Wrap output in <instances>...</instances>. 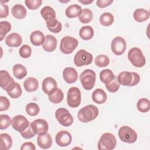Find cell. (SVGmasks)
<instances>
[{
    "instance_id": "6da1fadb",
    "label": "cell",
    "mask_w": 150,
    "mask_h": 150,
    "mask_svg": "<svg viewBox=\"0 0 150 150\" xmlns=\"http://www.w3.org/2000/svg\"><path fill=\"white\" fill-rule=\"evenodd\" d=\"M98 108L92 104L87 105L81 108L78 112L77 118L81 122H89L96 119L98 115Z\"/></svg>"
},
{
    "instance_id": "f35d334b",
    "label": "cell",
    "mask_w": 150,
    "mask_h": 150,
    "mask_svg": "<svg viewBox=\"0 0 150 150\" xmlns=\"http://www.w3.org/2000/svg\"><path fill=\"white\" fill-rule=\"evenodd\" d=\"M11 30V25L8 21H1L0 22V40L2 41L7 33Z\"/></svg>"
},
{
    "instance_id": "d590c367",
    "label": "cell",
    "mask_w": 150,
    "mask_h": 150,
    "mask_svg": "<svg viewBox=\"0 0 150 150\" xmlns=\"http://www.w3.org/2000/svg\"><path fill=\"white\" fill-rule=\"evenodd\" d=\"M137 107L141 112H146L150 108V102L148 99L142 98L139 99L137 103Z\"/></svg>"
},
{
    "instance_id": "d6986e66",
    "label": "cell",
    "mask_w": 150,
    "mask_h": 150,
    "mask_svg": "<svg viewBox=\"0 0 150 150\" xmlns=\"http://www.w3.org/2000/svg\"><path fill=\"white\" fill-rule=\"evenodd\" d=\"M57 44L56 38L53 35H47L45 36V40L42 45V47L43 50L47 52H52L56 49Z\"/></svg>"
},
{
    "instance_id": "7402d4cb",
    "label": "cell",
    "mask_w": 150,
    "mask_h": 150,
    "mask_svg": "<svg viewBox=\"0 0 150 150\" xmlns=\"http://www.w3.org/2000/svg\"><path fill=\"white\" fill-rule=\"evenodd\" d=\"M92 100L93 101L98 104L104 103L107 98L106 93L101 88L96 89L92 93Z\"/></svg>"
},
{
    "instance_id": "9c48e42d",
    "label": "cell",
    "mask_w": 150,
    "mask_h": 150,
    "mask_svg": "<svg viewBox=\"0 0 150 150\" xmlns=\"http://www.w3.org/2000/svg\"><path fill=\"white\" fill-rule=\"evenodd\" d=\"M67 103L70 107L76 108L81 103V92L76 87H70L67 94Z\"/></svg>"
},
{
    "instance_id": "4316f807",
    "label": "cell",
    "mask_w": 150,
    "mask_h": 150,
    "mask_svg": "<svg viewBox=\"0 0 150 150\" xmlns=\"http://www.w3.org/2000/svg\"><path fill=\"white\" fill-rule=\"evenodd\" d=\"M40 15L46 22L56 19L54 10L49 6H45L40 10Z\"/></svg>"
},
{
    "instance_id": "484cf974",
    "label": "cell",
    "mask_w": 150,
    "mask_h": 150,
    "mask_svg": "<svg viewBox=\"0 0 150 150\" xmlns=\"http://www.w3.org/2000/svg\"><path fill=\"white\" fill-rule=\"evenodd\" d=\"M82 12L81 7L77 4H72L69 6L65 11L66 15L69 18H74L79 16Z\"/></svg>"
},
{
    "instance_id": "603a6c76",
    "label": "cell",
    "mask_w": 150,
    "mask_h": 150,
    "mask_svg": "<svg viewBox=\"0 0 150 150\" xmlns=\"http://www.w3.org/2000/svg\"><path fill=\"white\" fill-rule=\"evenodd\" d=\"M12 16L18 19H22L26 16L27 11L26 8L21 4H16L13 5L11 9Z\"/></svg>"
},
{
    "instance_id": "cb8c5ba5",
    "label": "cell",
    "mask_w": 150,
    "mask_h": 150,
    "mask_svg": "<svg viewBox=\"0 0 150 150\" xmlns=\"http://www.w3.org/2000/svg\"><path fill=\"white\" fill-rule=\"evenodd\" d=\"M23 86L26 91L33 92L38 90L39 87V83L38 80L35 77H29L24 80Z\"/></svg>"
},
{
    "instance_id": "8fae6325",
    "label": "cell",
    "mask_w": 150,
    "mask_h": 150,
    "mask_svg": "<svg viewBox=\"0 0 150 150\" xmlns=\"http://www.w3.org/2000/svg\"><path fill=\"white\" fill-rule=\"evenodd\" d=\"M127 43L125 39L121 36L115 37L111 44V48L112 53L117 56L122 55L125 51Z\"/></svg>"
},
{
    "instance_id": "52a82bcc",
    "label": "cell",
    "mask_w": 150,
    "mask_h": 150,
    "mask_svg": "<svg viewBox=\"0 0 150 150\" xmlns=\"http://www.w3.org/2000/svg\"><path fill=\"white\" fill-rule=\"evenodd\" d=\"M118 137L124 142L132 144L137 139V134L132 128L128 126H122L118 130Z\"/></svg>"
},
{
    "instance_id": "7c38bea8",
    "label": "cell",
    "mask_w": 150,
    "mask_h": 150,
    "mask_svg": "<svg viewBox=\"0 0 150 150\" xmlns=\"http://www.w3.org/2000/svg\"><path fill=\"white\" fill-rule=\"evenodd\" d=\"M11 124L15 130L21 133L29 127V122L25 116L17 115L12 119Z\"/></svg>"
},
{
    "instance_id": "8d00e7d4",
    "label": "cell",
    "mask_w": 150,
    "mask_h": 150,
    "mask_svg": "<svg viewBox=\"0 0 150 150\" xmlns=\"http://www.w3.org/2000/svg\"><path fill=\"white\" fill-rule=\"evenodd\" d=\"M25 110L26 113L30 116H36L37 115L39 111L40 108L39 106L35 103H28L25 107Z\"/></svg>"
},
{
    "instance_id": "2e32d148",
    "label": "cell",
    "mask_w": 150,
    "mask_h": 150,
    "mask_svg": "<svg viewBox=\"0 0 150 150\" xmlns=\"http://www.w3.org/2000/svg\"><path fill=\"white\" fill-rule=\"evenodd\" d=\"M42 87L43 92L49 95L53 93L57 88V82L53 77H47L43 80Z\"/></svg>"
},
{
    "instance_id": "f907efd6",
    "label": "cell",
    "mask_w": 150,
    "mask_h": 150,
    "mask_svg": "<svg viewBox=\"0 0 150 150\" xmlns=\"http://www.w3.org/2000/svg\"><path fill=\"white\" fill-rule=\"evenodd\" d=\"M78 1L83 4H84V5H89L93 2V1H88V0H83V1L78 0Z\"/></svg>"
},
{
    "instance_id": "f1b7e54d",
    "label": "cell",
    "mask_w": 150,
    "mask_h": 150,
    "mask_svg": "<svg viewBox=\"0 0 150 150\" xmlns=\"http://www.w3.org/2000/svg\"><path fill=\"white\" fill-rule=\"evenodd\" d=\"M94 29L91 26H83L79 31V36L83 40H88L91 39L94 36Z\"/></svg>"
},
{
    "instance_id": "74e56055",
    "label": "cell",
    "mask_w": 150,
    "mask_h": 150,
    "mask_svg": "<svg viewBox=\"0 0 150 150\" xmlns=\"http://www.w3.org/2000/svg\"><path fill=\"white\" fill-rule=\"evenodd\" d=\"M95 64L100 67H104L107 66L110 63L109 57L105 54H100L97 56L94 59Z\"/></svg>"
},
{
    "instance_id": "277c9868",
    "label": "cell",
    "mask_w": 150,
    "mask_h": 150,
    "mask_svg": "<svg viewBox=\"0 0 150 150\" xmlns=\"http://www.w3.org/2000/svg\"><path fill=\"white\" fill-rule=\"evenodd\" d=\"M128 59L136 67H142L146 63V59L142 50L138 47L131 48L128 53Z\"/></svg>"
},
{
    "instance_id": "ab89813d",
    "label": "cell",
    "mask_w": 150,
    "mask_h": 150,
    "mask_svg": "<svg viewBox=\"0 0 150 150\" xmlns=\"http://www.w3.org/2000/svg\"><path fill=\"white\" fill-rule=\"evenodd\" d=\"M6 92L11 98H18L22 95V90L20 84L18 83H16V84L11 89L7 91Z\"/></svg>"
},
{
    "instance_id": "7a4b0ae2",
    "label": "cell",
    "mask_w": 150,
    "mask_h": 150,
    "mask_svg": "<svg viewBox=\"0 0 150 150\" xmlns=\"http://www.w3.org/2000/svg\"><path fill=\"white\" fill-rule=\"evenodd\" d=\"M117 78L120 84L124 86L132 87L140 81V76L136 72L122 71L119 73Z\"/></svg>"
},
{
    "instance_id": "c3c4849f",
    "label": "cell",
    "mask_w": 150,
    "mask_h": 150,
    "mask_svg": "<svg viewBox=\"0 0 150 150\" xmlns=\"http://www.w3.org/2000/svg\"><path fill=\"white\" fill-rule=\"evenodd\" d=\"M113 2V0H97L96 5L98 8H103L110 6Z\"/></svg>"
},
{
    "instance_id": "d4e9b609",
    "label": "cell",
    "mask_w": 150,
    "mask_h": 150,
    "mask_svg": "<svg viewBox=\"0 0 150 150\" xmlns=\"http://www.w3.org/2000/svg\"><path fill=\"white\" fill-rule=\"evenodd\" d=\"M133 17L135 21L138 22H143L149 19V12L144 8H138L134 12Z\"/></svg>"
},
{
    "instance_id": "f546056e",
    "label": "cell",
    "mask_w": 150,
    "mask_h": 150,
    "mask_svg": "<svg viewBox=\"0 0 150 150\" xmlns=\"http://www.w3.org/2000/svg\"><path fill=\"white\" fill-rule=\"evenodd\" d=\"M0 149L2 150L9 149L12 145V139L11 137L6 133H2L0 134Z\"/></svg>"
},
{
    "instance_id": "ee69618b",
    "label": "cell",
    "mask_w": 150,
    "mask_h": 150,
    "mask_svg": "<svg viewBox=\"0 0 150 150\" xmlns=\"http://www.w3.org/2000/svg\"><path fill=\"white\" fill-rule=\"evenodd\" d=\"M25 4L27 8L30 10H36L39 8L42 4V0H26Z\"/></svg>"
},
{
    "instance_id": "83f0119b",
    "label": "cell",
    "mask_w": 150,
    "mask_h": 150,
    "mask_svg": "<svg viewBox=\"0 0 150 150\" xmlns=\"http://www.w3.org/2000/svg\"><path fill=\"white\" fill-rule=\"evenodd\" d=\"M12 73L16 79L21 80L27 75V70L22 64H16L12 67Z\"/></svg>"
},
{
    "instance_id": "7bdbcfd3",
    "label": "cell",
    "mask_w": 150,
    "mask_h": 150,
    "mask_svg": "<svg viewBox=\"0 0 150 150\" xmlns=\"http://www.w3.org/2000/svg\"><path fill=\"white\" fill-rule=\"evenodd\" d=\"M19 53L21 57L24 59L28 58L30 56L32 53L31 47L28 45H23L20 47Z\"/></svg>"
},
{
    "instance_id": "ac0fdd59",
    "label": "cell",
    "mask_w": 150,
    "mask_h": 150,
    "mask_svg": "<svg viewBox=\"0 0 150 150\" xmlns=\"http://www.w3.org/2000/svg\"><path fill=\"white\" fill-rule=\"evenodd\" d=\"M5 43L11 47H17L21 45L22 39L21 36L18 33H11L5 38Z\"/></svg>"
},
{
    "instance_id": "30bf717a",
    "label": "cell",
    "mask_w": 150,
    "mask_h": 150,
    "mask_svg": "<svg viewBox=\"0 0 150 150\" xmlns=\"http://www.w3.org/2000/svg\"><path fill=\"white\" fill-rule=\"evenodd\" d=\"M55 117L57 121L64 127H69L73 122V117L69 111L64 108H59L55 112Z\"/></svg>"
},
{
    "instance_id": "ffe728a7",
    "label": "cell",
    "mask_w": 150,
    "mask_h": 150,
    "mask_svg": "<svg viewBox=\"0 0 150 150\" xmlns=\"http://www.w3.org/2000/svg\"><path fill=\"white\" fill-rule=\"evenodd\" d=\"M38 145L42 149H49L52 145V138L50 135L46 133L44 135H38L37 138Z\"/></svg>"
},
{
    "instance_id": "60d3db41",
    "label": "cell",
    "mask_w": 150,
    "mask_h": 150,
    "mask_svg": "<svg viewBox=\"0 0 150 150\" xmlns=\"http://www.w3.org/2000/svg\"><path fill=\"white\" fill-rule=\"evenodd\" d=\"M0 120V129L1 130L8 128L12 122L11 117L6 114H1Z\"/></svg>"
},
{
    "instance_id": "ba28073f",
    "label": "cell",
    "mask_w": 150,
    "mask_h": 150,
    "mask_svg": "<svg viewBox=\"0 0 150 150\" xmlns=\"http://www.w3.org/2000/svg\"><path fill=\"white\" fill-rule=\"evenodd\" d=\"M93 60V55L84 49H81L79 50L75 54L73 62L76 66L81 67L91 64Z\"/></svg>"
},
{
    "instance_id": "b9f144b4",
    "label": "cell",
    "mask_w": 150,
    "mask_h": 150,
    "mask_svg": "<svg viewBox=\"0 0 150 150\" xmlns=\"http://www.w3.org/2000/svg\"><path fill=\"white\" fill-rule=\"evenodd\" d=\"M120 87V84L117 80V78L115 76L114 79L108 84H105V87L111 93L117 92Z\"/></svg>"
},
{
    "instance_id": "9a60e30c",
    "label": "cell",
    "mask_w": 150,
    "mask_h": 150,
    "mask_svg": "<svg viewBox=\"0 0 150 150\" xmlns=\"http://www.w3.org/2000/svg\"><path fill=\"white\" fill-rule=\"evenodd\" d=\"M72 141L71 134L67 131L62 130L57 133L55 137L56 144L62 147H66L69 145Z\"/></svg>"
},
{
    "instance_id": "3957f363",
    "label": "cell",
    "mask_w": 150,
    "mask_h": 150,
    "mask_svg": "<svg viewBox=\"0 0 150 150\" xmlns=\"http://www.w3.org/2000/svg\"><path fill=\"white\" fill-rule=\"evenodd\" d=\"M96 80V74L95 71L91 69H86L80 75L81 84L86 90H90L94 87Z\"/></svg>"
},
{
    "instance_id": "e575fe53",
    "label": "cell",
    "mask_w": 150,
    "mask_h": 150,
    "mask_svg": "<svg viewBox=\"0 0 150 150\" xmlns=\"http://www.w3.org/2000/svg\"><path fill=\"white\" fill-rule=\"evenodd\" d=\"M93 16L92 11L88 8H85L82 10L81 14L79 16V19L82 23H88L92 21Z\"/></svg>"
},
{
    "instance_id": "1f68e13d",
    "label": "cell",
    "mask_w": 150,
    "mask_h": 150,
    "mask_svg": "<svg viewBox=\"0 0 150 150\" xmlns=\"http://www.w3.org/2000/svg\"><path fill=\"white\" fill-rule=\"evenodd\" d=\"M48 98L49 101L52 103L58 104L63 101L64 98V94L60 88H57L53 93L48 95Z\"/></svg>"
},
{
    "instance_id": "d6a6232c",
    "label": "cell",
    "mask_w": 150,
    "mask_h": 150,
    "mask_svg": "<svg viewBox=\"0 0 150 150\" xmlns=\"http://www.w3.org/2000/svg\"><path fill=\"white\" fill-rule=\"evenodd\" d=\"M46 23L47 28L53 33H58L62 30V24L56 18L49 22H47Z\"/></svg>"
},
{
    "instance_id": "4dcf8cb0",
    "label": "cell",
    "mask_w": 150,
    "mask_h": 150,
    "mask_svg": "<svg viewBox=\"0 0 150 150\" xmlns=\"http://www.w3.org/2000/svg\"><path fill=\"white\" fill-rule=\"evenodd\" d=\"M115 77V75L112 71L110 69H106L101 71L100 73V79L101 82L105 84L110 83Z\"/></svg>"
},
{
    "instance_id": "bcb514c9",
    "label": "cell",
    "mask_w": 150,
    "mask_h": 150,
    "mask_svg": "<svg viewBox=\"0 0 150 150\" xmlns=\"http://www.w3.org/2000/svg\"><path fill=\"white\" fill-rule=\"evenodd\" d=\"M21 135L25 139H30L34 137L36 134L32 129L31 127L29 125V127L25 131L21 132Z\"/></svg>"
},
{
    "instance_id": "5bb4252c",
    "label": "cell",
    "mask_w": 150,
    "mask_h": 150,
    "mask_svg": "<svg viewBox=\"0 0 150 150\" xmlns=\"http://www.w3.org/2000/svg\"><path fill=\"white\" fill-rule=\"evenodd\" d=\"M30 127L33 131L38 135H44L49 129L47 122L44 119H37L30 123Z\"/></svg>"
},
{
    "instance_id": "7dc6e473",
    "label": "cell",
    "mask_w": 150,
    "mask_h": 150,
    "mask_svg": "<svg viewBox=\"0 0 150 150\" xmlns=\"http://www.w3.org/2000/svg\"><path fill=\"white\" fill-rule=\"evenodd\" d=\"M9 15V8L8 6L5 4H3L1 2L0 4V18H6Z\"/></svg>"
},
{
    "instance_id": "4fadbf2b",
    "label": "cell",
    "mask_w": 150,
    "mask_h": 150,
    "mask_svg": "<svg viewBox=\"0 0 150 150\" xmlns=\"http://www.w3.org/2000/svg\"><path fill=\"white\" fill-rule=\"evenodd\" d=\"M15 84L16 82L7 71L4 70L0 71V86L2 88L7 91Z\"/></svg>"
},
{
    "instance_id": "8992f818",
    "label": "cell",
    "mask_w": 150,
    "mask_h": 150,
    "mask_svg": "<svg viewBox=\"0 0 150 150\" xmlns=\"http://www.w3.org/2000/svg\"><path fill=\"white\" fill-rule=\"evenodd\" d=\"M79 44V42L75 38L66 36L63 37L60 43V51L66 54H69L76 49Z\"/></svg>"
},
{
    "instance_id": "44dd1931",
    "label": "cell",
    "mask_w": 150,
    "mask_h": 150,
    "mask_svg": "<svg viewBox=\"0 0 150 150\" xmlns=\"http://www.w3.org/2000/svg\"><path fill=\"white\" fill-rule=\"evenodd\" d=\"M45 40V36L40 30H35L30 35V40L31 43L36 46L43 45Z\"/></svg>"
},
{
    "instance_id": "5b68a950",
    "label": "cell",
    "mask_w": 150,
    "mask_h": 150,
    "mask_svg": "<svg viewBox=\"0 0 150 150\" xmlns=\"http://www.w3.org/2000/svg\"><path fill=\"white\" fill-rule=\"evenodd\" d=\"M116 145V138L110 132L103 134L98 142V149L100 150H111L114 149Z\"/></svg>"
},
{
    "instance_id": "e0dca14e",
    "label": "cell",
    "mask_w": 150,
    "mask_h": 150,
    "mask_svg": "<svg viewBox=\"0 0 150 150\" xmlns=\"http://www.w3.org/2000/svg\"><path fill=\"white\" fill-rule=\"evenodd\" d=\"M63 77L67 83L72 84L77 80L78 73L73 67H67L63 71Z\"/></svg>"
},
{
    "instance_id": "681fc988",
    "label": "cell",
    "mask_w": 150,
    "mask_h": 150,
    "mask_svg": "<svg viewBox=\"0 0 150 150\" xmlns=\"http://www.w3.org/2000/svg\"><path fill=\"white\" fill-rule=\"evenodd\" d=\"M21 150H26V149H30V150H35L36 147L35 145L31 142H26L23 143L21 147Z\"/></svg>"
},
{
    "instance_id": "f6af8a7d",
    "label": "cell",
    "mask_w": 150,
    "mask_h": 150,
    "mask_svg": "<svg viewBox=\"0 0 150 150\" xmlns=\"http://www.w3.org/2000/svg\"><path fill=\"white\" fill-rule=\"evenodd\" d=\"M10 107L9 100L5 96L0 97V111H6Z\"/></svg>"
},
{
    "instance_id": "836d02e7",
    "label": "cell",
    "mask_w": 150,
    "mask_h": 150,
    "mask_svg": "<svg viewBox=\"0 0 150 150\" xmlns=\"http://www.w3.org/2000/svg\"><path fill=\"white\" fill-rule=\"evenodd\" d=\"M99 21L101 25L104 26H109L114 22V18L113 15L111 13L105 12L101 15Z\"/></svg>"
}]
</instances>
